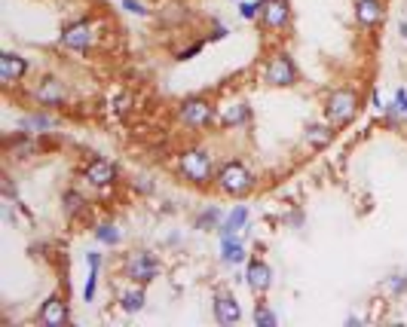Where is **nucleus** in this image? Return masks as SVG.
Returning a JSON list of instances; mask_svg holds the SVG:
<instances>
[{
	"mask_svg": "<svg viewBox=\"0 0 407 327\" xmlns=\"http://www.w3.org/2000/svg\"><path fill=\"white\" fill-rule=\"evenodd\" d=\"M215 186L224 196H233V199H242V196H248L257 186V177L252 172V165H248L245 160H239V156H230V160H224L218 165L215 172Z\"/></svg>",
	"mask_w": 407,
	"mask_h": 327,
	"instance_id": "f257e3e1",
	"label": "nucleus"
},
{
	"mask_svg": "<svg viewBox=\"0 0 407 327\" xmlns=\"http://www.w3.org/2000/svg\"><path fill=\"white\" fill-rule=\"evenodd\" d=\"M215 153L208 147H187L178 153V174L193 186H206L215 181Z\"/></svg>",
	"mask_w": 407,
	"mask_h": 327,
	"instance_id": "f03ea898",
	"label": "nucleus"
},
{
	"mask_svg": "<svg viewBox=\"0 0 407 327\" xmlns=\"http://www.w3.org/2000/svg\"><path fill=\"white\" fill-rule=\"evenodd\" d=\"M175 117H178V123L184 129H190V132H202V129H208L211 123H218V107L211 105L206 95H190V98H184L178 105Z\"/></svg>",
	"mask_w": 407,
	"mask_h": 327,
	"instance_id": "7ed1b4c3",
	"label": "nucleus"
},
{
	"mask_svg": "<svg viewBox=\"0 0 407 327\" xmlns=\"http://www.w3.org/2000/svg\"><path fill=\"white\" fill-rule=\"evenodd\" d=\"M358 92L353 86H340L325 101V119L331 126H349L358 117Z\"/></svg>",
	"mask_w": 407,
	"mask_h": 327,
	"instance_id": "20e7f679",
	"label": "nucleus"
},
{
	"mask_svg": "<svg viewBox=\"0 0 407 327\" xmlns=\"http://www.w3.org/2000/svg\"><path fill=\"white\" fill-rule=\"evenodd\" d=\"M297 64H294V59L288 52H276L270 55V61L264 64V73H261V80L266 83V86H273V89H291L294 83H297Z\"/></svg>",
	"mask_w": 407,
	"mask_h": 327,
	"instance_id": "39448f33",
	"label": "nucleus"
},
{
	"mask_svg": "<svg viewBox=\"0 0 407 327\" xmlns=\"http://www.w3.org/2000/svg\"><path fill=\"white\" fill-rule=\"evenodd\" d=\"M160 273L163 266L151 251H132L123 263V275L129 278V285H151L153 278H160Z\"/></svg>",
	"mask_w": 407,
	"mask_h": 327,
	"instance_id": "423d86ee",
	"label": "nucleus"
},
{
	"mask_svg": "<svg viewBox=\"0 0 407 327\" xmlns=\"http://www.w3.org/2000/svg\"><path fill=\"white\" fill-rule=\"evenodd\" d=\"M59 43L68 52H89L92 43H95V22H92V18H77V22H71L61 31Z\"/></svg>",
	"mask_w": 407,
	"mask_h": 327,
	"instance_id": "0eeeda50",
	"label": "nucleus"
},
{
	"mask_svg": "<svg viewBox=\"0 0 407 327\" xmlns=\"http://www.w3.org/2000/svg\"><path fill=\"white\" fill-rule=\"evenodd\" d=\"M117 165L105 160V156H95V160H89L86 165H83V181H86L92 190H107V186H114L117 184Z\"/></svg>",
	"mask_w": 407,
	"mask_h": 327,
	"instance_id": "6e6552de",
	"label": "nucleus"
},
{
	"mask_svg": "<svg viewBox=\"0 0 407 327\" xmlns=\"http://www.w3.org/2000/svg\"><path fill=\"white\" fill-rule=\"evenodd\" d=\"M34 321L40 324V327H61V324H68L71 321V309H68V303H64V297L61 294H49L46 300L40 303V309H37L34 315Z\"/></svg>",
	"mask_w": 407,
	"mask_h": 327,
	"instance_id": "1a4fd4ad",
	"label": "nucleus"
},
{
	"mask_svg": "<svg viewBox=\"0 0 407 327\" xmlns=\"http://www.w3.org/2000/svg\"><path fill=\"white\" fill-rule=\"evenodd\" d=\"M34 101L40 105L43 110H52V107H61L68 101V89L59 77H43L40 83L34 86Z\"/></svg>",
	"mask_w": 407,
	"mask_h": 327,
	"instance_id": "9d476101",
	"label": "nucleus"
},
{
	"mask_svg": "<svg viewBox=\"0 0 407 327\" xmlns=\"http://www.w3.org/2000/svg\"><path fill=\"white\" fill-rule=\"evenodd\" d=\"M261 22L266 31H285L291 25V0H264Z\"/></svg>",
	"mask_w": 407,
	"mask_h": 327,
	"instance_id": "9b49d317",
	"label": "nucleus"
},
{
	"mask_svg": "<svg viewBox=\"0 0 407 327\" xmlns=\"http://www.w3.org/2000/svg\"><path fill=\"white\" fill-rule=\"evenodd\" d=\"M28 71H31V61L25 55L9 52V49L0 52V80H4V86H16L18 80H25Z\"/></svg>",
	"mask_w": 407,
	"mask_h": 327,
	"instance_id": "f8f14e48",
	"label": "nucleus"
},
{
	"mask_svg": "<svg viewBox=\"0 0 407 327\" xmlns=\"http://www.w3.org/2000/svg\"><path fill=\"white\" fill-rule=\"evenodd\" d=\"M245 285L252 287L254 294H266L273 287V266L261 257H252L245 266Z\"/></svg>",
	"mask_w": 407,
	"mask_h": 327,
	"instance_id": "ddd939ff",
	"label": "nucleus"
},
{
	"mask_svg": "<svg viewBox=\"0 0 407 327\" xmlns=\"http://www.w3.org/2000/svg\"><path fill=\"white\" fill-rule=\"evenodd\" d=\"M211 309H215V321H218V324H239V321H242V306H239L236 297L227 294V291L215 294V300H211Z\"/></svg>",
	"mask_w": 407,
	"mask_h": 327,
	"instance_id": "4468645a",
	"label": "nucleus"
},
{
	"mask_svg": "<svg viewBox=\"0 0 407 327\" xmlns=\"http://www.w3.org/2000/svg\"><path fill=\"white\" fill-rule=\"evenodd\" d=\"M248 123H252V105H248V101H233V105L220 107V114H218L220 129H239Z\"/></svg>",
	"mask_w": 407,
	"mask_h": 327,
	"instance_id": "2eb2a0df",
	"label": "nucleus"
},
{
	"mask_svg": "<svg viewBox=\"0 0 407 327\" xmlns=\"http://www.w3.org/2000/svg\"><path fill=\"white\" fill-rule=\"evenodd\" d=\"M383 16H386L383 0H355V22H358V28L374 31V28L383 22Z\"/></svg>",
	"mask_w": 407,
	"mask_h": 327,
	"instance_id": "dca6fc26",
	"label": "nucleus"
},
{
	"mask_svg": "<svg viewBox=\"0 0 407 327\" xmlns=\"http://www.w3.org/2000/svg\"><path fill=\"white\" fill-rule=\"evenodd\" d=\"M248 220H252V211H248V205H236L233 211H227L224 223L218 227V236H220V239H233V236H239V232L248 227Z\"/></svg>",
	"mask_w": 407,
	"mask_h": 327,
	"instance_id": "f3484780",
	"label": "nucleus"
},
{
	"mask_svg": "<svg viewBox=\"0 0 407 327\" xmlns=\"http://www.w3.org/2000/svg\"><path fill=\"white\" fill-rule=\"evenodd\" d=\"M334 129L337 126H331L328 119L325 123H309L307 132H303V141H307L309 150H325V147L334 141Z\"/></svg>",
	"mask_w": 407,
	"mask_h": 327,
	"instance_id": "a211bd4d",
	"label": "nucleus"
},
{
	"mask_svg": "<svg viewBox=\"0 0 407 327\" xmlns=\"http://www.w3.org/2000/svg\"><path fill=\"white\" fill-rule=\"evenodd\" d=\"M147 306V294H144V285H129L123 294H119V309L126 315H138Z\"/></svg>",
	"mask_w": 407,
	"mask_h": 327,
	"instance_id": "6ab92c4d",
	"label": "nucleus"
},
{
	"mask_svg": "<svg viewBox=\"0 0 407 327\" xmlns=\"http://www.w3.org/2000/svg\"><path fill=\"white\" fill-rule=\"evenodd\" d=\"M18 126H22V132L37 135V132H49V129H55L59 119H55L49 110H43V114H25L22 119H18Z\"/></svg>",
	"mask_w": 407,
	"mask_h": 327,
	"instance_id": "aec40b11",
	"label": "nucleus"
},
{
	"mask_svg": "<svg viewBox=\"0 0 407 327\" xmlns=\"http://www.w3.org/2000/svg\"><path fill=\"white\" fill-rule=\"evenodd\" d=\"M220 260H224L227 266H239L245 263V242L233 236V239H220Z\"/></svg>",
	"mask_w": 407,
	"mask_h": 327,
	"instance_id": "412c9836",
	"label": "nucleus"
},
{
	"mask_svg": "<svg viewBox=\"0 0 407 327\" xmlns=\"http://www.w3.org/2000/svg\"><path fill=\"white\" fill-rule=\"evenodd\" d=\"M92 236H95L98 245H105V248H117L119 242H123V230L117 227V223H95V230H92Z\"/></svg>",
	"mask_w": 407,
	"mask_h": 327,
	"instance_id": "4be33fe9",
	"label": "nucleus"
},
{
	"mask_svg": "<svg viewBox=\"0 0 407 327\" xmlns=\"http://www.w3.org/2000/svg\"><path fill=\"white\" fill-rule=\"evenodd\" d=\"M6 153L13 156V160H28V156L34 153V138H31V132H18L16 138H9V141H6Z\"/></svg>",
	"mask_w": 407,
	"mask_h": 327,
	"instance_id": "5701e85b",
	"label": "nucleus"
},
{
	"mask_svg": "<svg viewBox=\"0 0 407 327\" xmlns=\"http://www.w3.org/2000/svg\"><path fill=\"white\" fill-rule=\"evenodd\" d=\"M227 214L218 208V205H211V208H206L202 214H196V220H193V227L202 230V232H208V230H218L220 223H224Z\"/></svg>",
	"mask_w": 407,
	"mask_h": 327,
	"instance_id": "b1692460",
	"label": "nucleus"
},
{
	"mask_svg": "<svg viewBox=\"0 0 407 327\" xmlns=\"http://www.w3.org/2000/svg\"><path fill=\"white\" fill-rule=\"evenodd\" d=\"M61 205H64V214H68V218H80V214L86 211V199H83L80 190H64Z\"/></svg>",
	"mask_w": 407,
	"mask_h": 327,
	"instance_id": "393cba45",
	"label": "nucleus"
},
{
	"mask_svg": "<svg viewBox=\"0 0 407 327\" xmlns=\"http://www.w3.org/2000/svg\"><path fill=\"white\" fill-rule=\"evenodd\" d=\"M252 319H254L257 327H276V324H279V315H276L266 303H257V306H254V315H252Z\"/></svg>",
	"mask_w": 407,
	"mask_h": 327,
	"instance_id": "a878e982",
	"label": "nucleus"
},
{
	"mask_svg": "<svg viewBox=\"0 0 407 327\" xmlns=\"http://www.w3.org/2000/svg\"><path fill=\"white\" fill-rule=\"evenodd\" d=\"M261 6H264V0H239V18L254 22V18H261Z\"/></svg>",
	"mask_w": 407,
	"mask_h": 327,
	"instance_id": "bb28decb",
	"label": "nucleus"
},
{
	"mask_svg": "<svg viewBox=\"0 0 407 327\" xmlns=\"http://www.w3.org/2000/svg\"><path fill=\"white\" fill-rule=\"evenodd\" d=\"M129 107H132V95H129V92H117V95L110 98V110H114V117H126Z\"/></svg>",
	"mask_w": 407,
	"mask_h": 327,
	"instance_id": "cd10ccee",
	"label": "nucleus"
},
{
	"mask_svg": "<svg viewBox=\"0 0 407 327\" xmlns=\"http://www.w3.org/2000/svg\"><path fill=\"white\" fill-rule=\"evenodd\" d=\"M98 273H101V269H89V275H86V285H83V300H86V303H92V300H95Z\"/></svg>",
	"mask_w": 407,
	"mask_h": 327,
	"instance_id": "c85d7f7f",
	"label": "nucleus"
},
{
	"mask_svg": "<svg viewBox=\"0 0 407 327\" xmlns=\"http://www.w3.org/2000/svg\"><path fill=\"white\" fill-rule=\"evenodd\" d=\"M386 291H389L392 297L407 294V275H389V282H386Z\"/></svg>",
	"mask_w": 407,
	"mask_h": 327,
	"instance_id": "c756f323",
	"label": "nucleus"
},
{
	"mask_svg": "<svg viewBox=\"0 0 407 327\" xmlns=\"http://www.w3.org/2000/svg\"><path fill=\"white\" fill-rule=\"evenodd\" d=\"M202 46H206V43H202V40H196V43H190V46H187V49H181L178 55H175V61H190V59H196V55L202 52Z\"/></svg>",
	"mask_w": 407,
	"mask_h": 327,
	"instance_id": "7c9ffc66",
	"label": "nucleus"
},
{
	"mask_svg": "<svg viewBox=\"0 0 407 327\" xmlns=\"http://www.w3.org/2000/svg\"><path fill=\"white\" fill-rule=\"evenodd\" d=\"M119 6H123L126 13H132V16H147V13H151L141 0H119Z\"/></svg>",
	"mask_w": 407,
	"mask_h": 327,
	"instance_id": "2f4dec72",
	"label": "nucleus"
},
{
	"mask_svg": "<svg viewBox=\"0 0 407 327\" xmlns=\"http://www.w3.org/2000/svg\"><path fill=\"white\" fill-rule=\"evenodd\" d=\"M392 101H395V105H399V107H401V114L407 117V89H404V86H399V89H395V95H392Z\"/></svg>",
	"mask_w": 407,
	"mask_h": 327,
	"instance_id": "473e14b6",
	"label": "nucleus"
},
{
	"mask_svg": "<svg viewBox=\"0 0 407 327\" xmlns=\"http://www.w3.org/2000/svg\"><path fill=\"white\" fill-rule=\"evenodd\" d=\"M230 37V28L224 22H215V31H211V40H227Z\"/></svg>",
	"mask_w": 407,
	"mask_h": 327,
	"instance_id": "72a5a7b5",
	"label": "nucleus"
},
{
	"mask_svg": "<svg viewBox=\"0 0 407 327\" xmlns=\"http://www.w3.org/2000/svg\"><path fill=\"white\" fill-rule=\"evenodd\" d=\"M101 263H105V257H101L98 251H89V254H86V266L89 269H101Z\"/></svg>",
	"mask_w": 407,
	"mask_h": 327,
	"instance_id": "f704fd0d",
	"label": "nucleus"
},
{
	"mask_svg": "<svg viewBox=\"0 0 407 327\" xmlns=\"http://www.w3.org/2000/svg\"><path fill=\"white\" fill-rule=\"evenodd\" d=\"M371 107H374V110H386V105H383V95H380V92H377V89L371 92Z\"/></svg>",
	"mask_w": 407,
	"mask_h": 327,
	"instance_id": "c9c22d12",
	"label": "nucleus"
},
{
	"mask_svg": "<svg viewBox=\"0 0 407 327\" xmlns=\"http://www.w3.org/2000/svg\"><path fill=\"white\" fill-rule=\"evenodd\" d=\"M399 34H401L404 40H407V22H404V18H401V22H399Z\"/></svg>",
	"mask_w": 407,
	"mask_h": 327,
	"instance_id": "e433bc0d",
	"label": "nucleus"
}]
</instances>
